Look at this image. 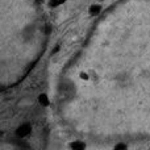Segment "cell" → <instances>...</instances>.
<instances>
[{
	"label": "cell",
	"instance_id": "obj_4",
	"mask_svg": "<svg viewBox=\"0 0 150 150\" xmlns=\"http://www.w3.org/2000/svg\"><path fill=\"white\" fill-rule=\"evenodd\" d=\"M38 100H40V103H41L42 105H47V104H49V100H47V96L46 95H40Z\"/></svg>",
	"mask_w": 150,
	"mask_h": 150
},
{
	"label": "cell",
	"instance_id": "obj_7",
	"mask_svg": "<svg viewBox=\"0 0 150 150\" xmlns=\"http://www.w3.org/2000/svg\"><path fill=\"white\" fill-rule=\"evenodd\" d=\"M80 76H82V78H83V79H87V78H88V76H87V74H83V73H82V74H80Z\"/></svg>",
	"mask_w": 150,
	"mask_h": 150
},
{
	"label": "cell",
	"instance_id": "obj_5",
	"mask_svg": "<svg viewBox=\"0 0 150 150\" xmlns=\"http://www.w3.org/2000/svg\"><path fill=\"white\" fill-rule=\"evenodd\" d=\"M66 0H50V7H57V5L65 3Z\"/></svg>",
	"mask_w": 150,
	"mask_h": 150
},
{
	"label": "cell",
	"instance_id": "obj_1",
	"mask_svg": "<svg viewBox=\"0 0 150 150\" xmlns=\"http://www.w3.org/2000/svg\"><path fill=\"white\" fill-rule=\"evenodd\" d=\"M32 132V127L29 124H23V125H20L18 127V129L16 130V136L17 137H20V138H23V137H26V136L29 134V133Z\"/></svg>",
	"mask_w": 150,
	"mask_h": 150
},
{
	"label": "cell",
	"instance_id": "obj_6",
	"mask_svg": "<svg viewBox=\"0 0 150 150\" xmlns=\"http://www.w3.org/2000/svg\"><path fill=\"white\" fill-rule=\"evenodd\" d=\"M115 149H127V145H124V144H120V145L115 146Z\"/></svg>",
	"mask_w": 150,
	"mask_h": 150
},
{
	"label": "cell",
	"instance_id": "obj_3",
	"mask_svg": "<svg viewBox=\"0 0 150 150\" xmlns=\"http://www.w3.org/2000/svg\"><path fill=\"white\" fill-rule=\"evenodd\" d=\"M70 148H73V149H78V150H82V149H84L86 148V145L83 142H73L70 145Z\"/></svg>",
	"mask_w": 150,
	"mask_h": 150
},
{
	"label": "cell",
	"instance_id": "obj_2",
	"mask_svg": "<svg viewBox=\"0 0 150 150\" xmlns=\"http://www.w3.org/2000/svg\"><path fill=\"white\" fill-rule=\"evenodd\" d=\"M100 5H91L90 7V13L92 16H96V15H99V12H100Z\"/></svg>",
	"mask_w": 150,
	"mask_h": 150
}]
</instances>
